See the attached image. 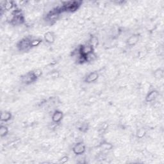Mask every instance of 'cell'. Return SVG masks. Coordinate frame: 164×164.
Masks as SVG:
<instances>
[{"instance_id": "1", "label": "cell", "mask_w": 164, "mask_h": 164, "mask_svg": "<svg viewBox=\"0 0 164 164\" xmlns=\"http://www.w3.org/2000/svg\"><path fill=\"white\" fill-rule=\"evenodd\" d=\"M25 22V17L19 9H15L12 13L10 23L13 25H22Z\"/></svg>"}, {"instance_id": "2", "label": "cell", "mask_w": 164, "mask_h": 164, "mask_svg": "<svg viewBox=\"0 0 164 164\" xmlns=\"http://www.w3.org/2000/svg\"><path fill=\"white\" fill-rule=\"evenodd\" d=\"M80 7V2H69L65 5H63L60 10L61 12H74L77 11Z\"/></svg>"}, {"instance_id": "3", "label": "cell", "mask_w": 164, "mask_h": 164, "mask_svg": "<svg viewBox=\"0 0 164 164\" xmlns=\"http://www.w3.org/2000/svg\"><path fill=\"white\" fill-rule=\"evenodd\" d=\"M32 39L29 37L23 38L17 44V48L20 51H27L31 49L30 42Z\"/></svg>"}, {"instance_id": "4", "label": "cell", "mask_w": 164, "mask_h": 164, "mask_svg": "<svg viewBox=\"0 0 164 164\" xmlns=\"http://www.w3.org/2000/svg\"><path fill=\"white\" fill-rule=\"evenodd\" d=\"M94 48L89 43L81 45L78 48L79 55L85 57L87 56L88 55L91 54V53L94 52Z\"/></svg>"}, {"instance_id": "5", "label": "cell", "mask_w": 164, "mask_h": 164, "mask_svg": "<svg viewBox=\"0 0 164 164\" xmlns=\"http://www.w3.org/2000/svg\"><path fill=\"white\" fill-rule=\"evenodd\" d=\"M37 79L38 78L35 76L33 71L27 73L26 74L22 75L21 77V80L22 83L27 85L34 83L35 81L37 80Z\"/></svg>"}, {"instance_id": "6", "label": "cell", "mask_w": 164, "mask_h": 164, "mask_svg": "<svg viewBox=\"0 0 164 164\" xmlns=\"http://www.w3.org/2000/svg\"><path fill=\"white\" fill-rule=\"evenodd\" d=\"M72 149L75 155L81 156L85 153L86 145L84 142H79L74 145Z\"/></svg>"}, {"instance_id": "7", "label": "cell", "mask_w": 164, "mask_h": 164, "mask_svg": "<svg viewBox=\"0 0 164 164\" xmlns=\"http://www.w3.org/2000/svg\"><path fill=\"white\" fill-rule=\"evenodd\" d=\"M60 13L61 12L59 9L51 11L50 12H49L48 15H47V20H48V22L51 23V24L55 22L59 19Z\"/></svg>"}, {"instance_id": "8", "label": "cell", "mask_w": 164, "mask_h": 164, "mask_svg": "<svg viewBox=\"0 0 164 164\" xmlns=\"http://www.w3.org/2000/svg\"><path fill=\"white\" fill-rule=\"evenodd\" d=\"M63 118V113L59 110H56L53 112L51 117L52 122L55 124H58L60 123Z\"/></svg>"}, {"instance_id": "9", "label": "cell", "mask_w": 164, "mask_h": 164, "mask_svg": "<svg viewBox=\"0 0 164 164\" xmlns=\"http://www.w3.org/2000/svg\"><path fill=\"white\" fill-rule=\"evenodd\" d=\"M98 78H99L98 73L96 71H94L90 73L86 76L84 79V81L86 84H92L96 82L98 80Z\"/></svg>"}, {"instance_id": "10", "label": "cell", "mask_w": 164, "mask_h": 164, "mask_svg": "<svg viewBox=\"0 0 164 164\" xmlns=\"http://www.w3.org/2000/svg\"><path fill=\"white\" fill-rule=\"evenodd\" d=\"M159 96V92L157 90H152L149 91L145 97V100L147 103H151L155 101L158 96Z\"/></svg>"}, {"instance_id": "11", "label": "cell", "mask_w": 164, "mask_h": 164, "mask_svg": "<svg viewBox=\"0 0 164 164\" xmlns=\"http://www.w3.org/2000/svg\"><path fill=\"white\" fill-rule=\"evenodd\" d=\"M139 39H140V36L137 33L133 34L130 37H128V39L126 40V44L130 47L135 46L138 43Z\"/></svg>"}, {"instance_id": "12", "label": "cell", "mask_w": 164, "mask_h": 164, "mask_svg": "<svg viewBox=\"0 0 164 164\" xmlns=\"http://www.w3.org/2000/svg\"><path fill=\"white\" fill-rule=\"evenodd\" d=\"M44 40L46 43L49 44H52L55 41V36L53 32H47L44 35Z\"/></svg>"}, {"instance_id": "13", "label": "cell", "mask_w": 164, "mask_h": 164, "mask_svg": "<svg viewBox=\"0 0 164 164\" xmlns=\"http://www.w3.org/2000/svg\"><path fill=\"white\" fill-rule=\"evenodd\" d=\"M12 115L11 112H8V111H3L1 113V121L3 122H7L12 119Z\"/></svg>"}, {"instance_id": "14", "label": "cell", "mask_w": 164, "mask_h": 164, "mask_svg": "<svg viewBox=\"0 0 164 164\" xmlns=\"http://www.w3.org/2000/svg\"><path fill=\"white\" fill-rule=\"evenodd\" d=\"M89 43L90 45H91L93 48L95 49L99 44V39L97 37L95 36H91L89 40V43Z\"/></svg>"}, {"instance_id": "15", "label": "cell", "mask_w": 164, "mask_h": 164, "mask_svg": "<svg viewBox=\"0 0 164 164\" xmlns=\"http://www.w3.org/2000/svg\"><path fill=\"white\" fill-rule=\"evenodd\" d=\"M9 128L7 126L2 125L1 126H0V136H1L2 138L7 136L9 133Z\"/></svg>"}, {"instance_id": "16", "label": "cell", "mask_w": 164, "mask_h": 164, "mask_svg": "<svg viewBox=\"0 0 164 164\" xmlns=\"http://www.w3.org/2000/svg\"><path fill=\"white\" fill-rule=\"evenodd\" d=\"M99 147L104 150H111L113 148V145L109 142L104 141L99 144Z\"/></svg>"}, {"instance_id": "17", "label": "cell", "mask_w": 164, "mask_h": 164, "mask_svg": "<svg viewBox=\"0 0 164 164\" xmlns=\"http://www.w3.org/2000/svg\"><path fill=\"white\" fill-rule=\"evenodd\" d=\"M43 42V40L41 39H33L31 40L30 42V46L31 48H35V47H37L39 46L41 43Z\"/></svg>"}, {"instance_id": "18", "label": "cell", "mask_w": 164, "mask_h": 164, "mask_svg": "<svg viewBox=\"0 0 164 164\" xmlns=\"http://www.w3.org/2000/svg\"><path fill=\"white\" fill-rule=\"evenodd\" d=\"M146 133H147V132H146V130L144 128H140L137 132L136 136L138 138L141 139V138H143L145 136Z\"/></svg>"}, {"instance_id": "19", "label": "cell", "mask_w": 164, "mask_h": 164, "mask_svg": "<svg viewBox=\"0 0 164 164\" xmlns=\"http://www.w3.org/2000/svg\"><path fill=\"white\" fill-rule=\"evenodd\" d=\"M4 9L6 10H10L13 9L15 7V4L14 3V2L12 1H9V2H5V5H4Z\"/></svg>"}, {"instance_id": "20", "label": "cell", "mask_w": 164, "mask_h": 164, "mask_svg": "<svg viewBox=\"0 0 164 164\" xmlns=\"http://www.w3.org/2000/svg\"><path fill=\"white\" fill-rule=\"evenodd\" d=\"M86 62H90L95 60L96 59V55L95 54L94 52L91 53V54L88 55L87 56H85Z\"/></svg>"}, {"instance_id": "21", "label": "cell", "mask_w": 164, "mask_h": 164, "mask_svg": "<svg viewBox=\"0 0 164 164\" xmlns=\"http://www.w3.org/2000/svg\"><path fill=\"white\" fill-rule=\"evenodd\" d=\"M163 74V70H162V69H157L156 71H155V73H154L155 77V78H162Z\"/></svg>"}, {"instance_id": "22", "label": "cell", "mask_w": 164, "mask_h": 164, "mask_svg": "<svg viewBox=\"0 0 164 164\" xmlns=\"http://www.w3.org/2000/svg\"><path fill=\"white\" fill-rule=\"evenodd\" d=\"M35 76L37 78H39L41 76H42L43 74V71L42 70L40 69H35L33 71Z\"/></svg>"}, {"instance_id": "23", "label": "cell", "mask_w": 164, "mask_h": 164, "mask_svg": "<svg viewBox=\"0 0 164 164\" xmlns=\"http://www.w3.org/2000/svg\"><path fill=\"white\" fill-rule=\"evenodd\" d=\"M79 130L81 132L85 133L88 131V130H89V126H88V125H87V124H83L79 127Z\"/></svg>"}, {"instance_id": "24", "label": "cell", "mask_w": 164, "mask_h": 164, "mask_svg": "<svg viewBox=\"0 0 164 164\" xmlns=\"http://www.w3.org/2000/svg\"><path fill=\"white\" fill-rule=\"evenodd\" d=\"M68 160H69V157L67 156H63V157L61 158V159L60 160V162L63 163H65Z\"/></svg>"}]
</instances>
